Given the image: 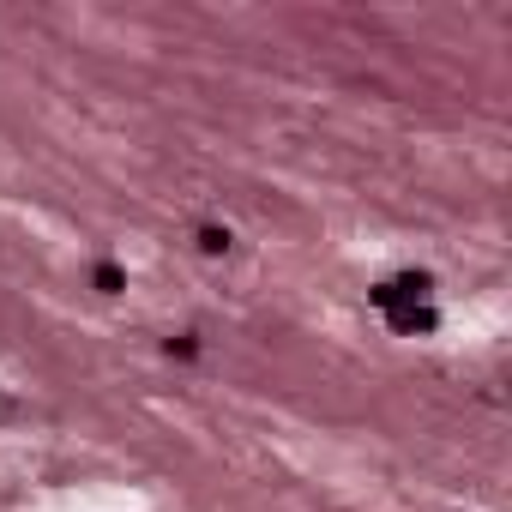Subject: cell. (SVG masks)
Wrapping results in <instances>:
<instances>
[{
    "label": "cell",
    "mask_w": 512,
    "mask_h": 512,
    "mask_svg": "<svg viewBox=\"0 0 512 512\" xmlns=\"http://www.w3.org/2000/svg\"><path fill=\"white\" fill-rule=\"evenodd\" d=\"M428 272H404V278H386V284H374L368 290V302L386 314V326L392 332H434V308H428Z\"/></svg>",
    "instance_id": "obj_1"
},
{
    "label": "cell",
    "mask_w": 512,
    "mask_h": 512,
    "mask_svg": "<svg viewBox=\"0 0 512 512\" xmlns=\"http://www.w3.org/2000/svg\"><path fill=\"white\" fill-rule=\"evenodd\" d=\"M199 253H229V229H217V223H199Z\"/></svg>",
    "instance_id": "obj_2"
},
{
    "label": "cell",
    "mask_w": 512,
    "mask_h": 512,
    "mask_svg": "<svg viewBox=\"0 0 512 512\" xmlns=\"http://www.w3.org/2000/svg\"><path fill=\"white\" fill-rule=\"evenodd\" d=\"M91 284H97L103 296H115V290H127V278H121V266H109V260H97V272H91Z\"/></svg>",
    "instance_id": "obj_3"
},
{
    "label": "cell",
    "mask_w": 512,
    "mask_h": 512,
    "mask_svg": "<svg viewBox=\"0 0 512 512\" xmlns=\"http://www.w3.org/2000/svg\"><path fill=\"white\" fill-rule=\"evenodd\" d=\"M7 416H19V404H13V398H0V422H7Z\"/></svg>",
    "instance_id": "obj_4"
}]
</instances>
